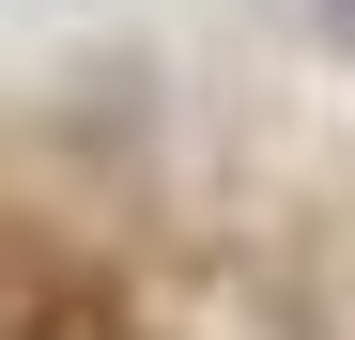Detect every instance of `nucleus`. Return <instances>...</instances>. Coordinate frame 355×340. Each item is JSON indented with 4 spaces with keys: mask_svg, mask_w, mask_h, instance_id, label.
Wrapping results in <instances>:
<instances>
[{
    "mask_svg": "<svg viewBox=\"0 0 355 340\" xmlns=\"http://www.w3.org/2000/svg\"><path fill=\"white\" fill-rule=\"evenodd\" d=\"M0 340H139V325H124V294H108V278H46V294L0 309Z\"/></svg>",
    "mask_w": 355,
    "mask_h": 340,
    "instance_id": "1",
    "label": "nucleus"
}]
</instances>
